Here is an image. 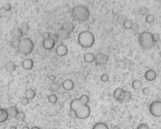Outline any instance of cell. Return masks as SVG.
<instances>
[{
  "label": "cell",
  "mask_w": 161,
  "mask_h": 129,
  "mask_svg": "<svg viewBox=\"0 0 161 129\" xmlns=\"http://www.w3.org/2000/svg\"><path fill=\"white\" fill-rule=\"evenodd\" d=\"M151 92V89L150 87H145V88H143V93H144V95H149Z\"/></svg>",
  "instance_id": "29"
},
{
  "label": "cell",
  "mask_w": 161,
  "mask_h": 129,
  "mask_svg": "<svg viewBox=\"0 0 161 129\" xmlns=\"http://www.w3.org/2000/svg\"><path fill=\"white\" fill-rule=\"evenodd\" d=\"M18 51L22 55H29L34 50V43L29 38H23L19 41L17 45Z\"/></svg>",
  "instance_id": "2"
},
{
  "label": "cell",
  "mask_w": 161,
  "mask_h": 129,
  "mask_svg": "<svg viewBox=\"0 0 161 129\" xmlns=\"http://www.w3.org/2000/svg\"><path fill=\"white\" fill-rule=\"evenodd\" d=\"M94 59H95V55L93 53H90V52L86 53L84 56V59L87 63H91L94 61Z\"/></svg>",
  "instance_id": "18"
},
{
  "label": "cell",
  "mask_w": 161,
  "mask_h": 129,
  "mask_svg": "<svg viewBox=\"0 0 161 129\" xmlns=\"http://www.w3.org/2000/svg\"><path fill=\"white\" fill-rule=\"evenodd\" d=\"M82 105H83V104L80 102L79 98H75V99H73L71 101V105H70V108H71V111H73L74 112H75Z\"/></svg>",
  "instance_id": "14"
},
{
  "label": "cell",
  "mask_w": 161,
  "mask_h": 129,
  "mask_svg": "<svg viewBox=\"0 0 161 129\" xmlns=\"http://www.w3.org/2000/svg\"><path fill=\"white\" fill-rule=\"evenodd\" d=\"M154 34V33H153ZM153 34L149 32H143L139 35V42L144 49H150L156 46L158 42L154 39Z\"/></svg>",
  "instance_id": "1"
},
{
  "label": "cell",
  "mask_w": 161,
  "mask_h": 129,
  "mask_svg": "<svg viewBox=\"0 0 161 129\" xmlns=\"http://www.w3.org/2000/svg\"><path fill=\"white\" fill-rule=\"evenodd\" d=\"M157 77H158L157 72L152 68H150L147 71H146V72L144 73V78L148 82H154L156 80Z\"/></svg>",
  "instance_id": "8"
},
{
  "label": "cell",
  "mask_w": 161,
  "mask_h": 129,
  "mask_svg": "<svg viewBox=\"0 0 161 129\" xmlns=\"http://www.w3.org/2000/svg\"><path fill=\"white\" fill-rule=\"evenodd\" d=\"M74 28H75L74 24L72 22H65V23L62 25V26H61V29H62L65 30V31H67L69 33H71V32L73 31Z\"/></svg>",
  "instance_id": "16"
},
{
  "label": "cell",
  "mask_w": 161,
  "mask_h": 129,
  "mask_svg": "<svg viewBox=\"0 0 161 129\" xmlns=\"http://www.w3.org/2000/svg\"><path fill=\"white\" fill-rule=\"evenodd\" d=\"M61 88V85L59 83L56 82H52V83H51V85H49V90L53 92H58Z\"/></svg>",
  "instance_id": "19"
},
{
  "label": "cell",
  "mask_w": 161,
  "mask_h": 129,
  "mask_svg": "<svg viewBox=\"0 0 161 129\" xmlns=\"http://www.w3.org/2000/svg\"><path fill=\"white\" fill-rule=\"evenodd\" d=\"M94 36L89 31L80 32L78 37V41L80 46L83 48H90L94 43Z\"/></svg>",
  "instance_id": "4"
},
{
  "label": "cell",
  "mask_w": 161,
  "mask_h": 129,
  "mask_svg": "<svg viewBox=\"0 0 161 129\" xmlns=\"http://www.w3.org/2000/svg\"><path fill=\"white\" fill-rule=\"evenodd\" d=\"M124 27L125 29H131L132 26H133V23H132V21L129 19H127L124 22Z\"/></svg>",
  "instance_id": "26"
},
{
  "label": "cell",
  "mask_w": 161,
  "mask_h": 129,
  "mask_svg": "<svg viewBox=\"0 0 161 129\" xmlns=\"http://www.w3.org/2000/svg\"><path fill=\"white\" fill-rule=\"evenodd\" d=\"M94 61L96 66H104L108 62V56L104 53H98L95 55Z\"/></svg>",
  "instance_id": "7"
},
{
  "label": "cell",
  "mask_w": 161,
  "mask_h": 129,
  "mask_svg": "<svg viewBox=\"0 0 161 129\" xmlns=\"http://www.w3.org/2000/svg\"><path fill=\"white\" fill-rule=\"evenodd\" d=\"M92 129H109V128L104 122H98L93 126Z\"/></svg>",
  "instance_id": "22"
},
{
  "label": "cell",
  "mask_w": 161,
  "mask_h": 129,
  "mask_svg": "<svg viewBox=\"0 0 161 129\" xmlns=\"http://www.w3.org/2000/svg\"><path fill=\"white\" fill-rule=\"evenodd\" d=\"M22 66L25 70H31L34 66V62L31 59H25L22 61Z\"/></svg>",
  "instance_id": "12"
},
{
  "label": "cell",
  "mask_w": 161,
  "mask_h": 129,
  "mask_svg": "<svg viewBox=\"0 0 161 129\" xmlns=\"http://www.w3.org/2000/svg\"><path fill=\"white\" fill-rule=\"evenodd\" d=\"M42 37H43V39H49L50 38V33L49 32H45L42 34Z\"/></svg>",
  "instance_id": "33"
},
{
  "label": "cell",
  "mask_w": 161,
  "mask_h": 129,
  "mask_svg": "<svg viewBox=\"0 0 161 129\" xmlns=\"http://www.w3.org/2000/svg\"><path fill=\"white\" fill-rule=\"evenodd\" d=\"M88 75H89V72H88V71L87 70H84L83 72V76L84 77H88Z\"/></svg>",
  "instance_id": "35"
},
{
  "label": "cell",
  "mask_w": 161,
  "mask_h": 129,
  "mask_svg": "<svg viewBox=\"0 0 161 129\" xmlns=\"http://www.w3.org/2000/svg\"><path fill=\"white\" fill-rule=\"evenodd\" d=\"M71 15L74 19L79 22H85L88 19L90 12L88 8L84 5H77L74 7L71 11Z\"/></svg>",
  "instance_id": "3"
},
{
  "label": "cell",
  "mask_w": 161,
  "mask_h": 129,
  "mask_svg": "<svg viewBox=\"0 0 161 129\" xmlns=\"http://www.w3.org/2000/svg\"><path fill=\"white\" fill-rule=\"evenodd\" d=\"M29 100L27 98L23 97L22 99H21V104H22V105H23V106H26V105H29Z\"/></svg>",
  "instance_id": "28"
},
{
  "label": "cell",
  "mask_w": 161,
  "mask_h": 129,
  "mask_svg": "<svg viewBox=\"0 0 161 129\" xmlns=\"http://www.w3.org/2000/svg\"><path fill=\"white\" fill-rule=\"evenodd\" d=\"M149 112L154 118H161V101H154L150 105Z\"/></svg>",
  "instance_id": "5"
},
{
  "label": "cell",
  "mask_w": 161,
  "mask_h": 129,
  "mask_svg": "<svg viewBox=\"0 0 161 129\" xmlns=\"http://www.w3.org/2000/svg\"><path fill=\"white\" fill-rule=\"evenodd\" d=\"M131 98V93L128 92V91H125V98L124 100L125 102H129L130 99Z\"/></svg>",
  "instance_id": "27"
},
{
  "label": "cell",
  "mask_w": 161,
  "mask_h": 129,
  "mask_svg": "<svg viewBox=\"0 0 161 129\" xmlns=\"http://www.w3.org/2000/svg\"><path fill=\"white\" fill-rule=\"evenodd\" d=\"M62 87L65 90L71 91L75 87V84H74L73 81L71 80V79H65L62 83Z\"/></svg>",
  "instance_id": "15"
},
{
  "label": "cell",
  "mask_w": 161,
  "mask_h": 129,
  "mask_svg": "<svg viewBox=\"0 0 161 129\" xmlns=\"http://www.w3.org/2000/svg\"><path fill=\"white\" fill-rule=\"evenodd\" d=\"M79 100L83 105H88V103L89 102V97L87 95H83L79 98Z\"/></svg>",
  "instance_id": "24"
},
{
  "label": "cell",
  "mask_w": 161,
  "mask_h": 129,
  "mask_svg": "<svg viewBox=\"0 0 161 129\" xmlns=\"http://www.w3.org/2000/svg\"><path fill=\"white\" fill-rule=\"evenodd\" d=\"M55 45V39H52V38H49V39H44L43 40V42H42V45L44 47L45 49L46 50H51L54 48Z\"/></svg>",
  "instance_id": "10"
},
{
  "label": "cell",
  "mask_w": 161,
  "mask_h": 129,
  "mask_svg": "<svg viewBox=\"0 0 161 129\" xmlns=\"http://www.w3.org/2000/svg\"><path fill=\"white\" fill-rule=\"evenodd\" d=\"M36 95V92L34 89L32 88H29V89H26L25 92V96L24 97L27 98L29 100L33 99Z\"/></svg>",
  "instance_id": "17"
},
{
  "label": "cell",
  "mask_w": 161,
  "mask_h": 129,
  "mask_svg": "<svg viewBox=\"0 0 161 129\" xmlns=\"http://www.w3.org/2000/svg\"><path fill=\"white\" fill-rule=\"evenodd\" d=\"M108 79H109V76L107 74H103L101 77H100V80L102 81L103 82H106L108 81Z\"/></svg>",
  "instance_id": "31"
},
{
  "label": "cell",
  "mask_w": 161,
  "mask_h": 129,
  "mask_svg": "<svg viewBox=\"0 0 161 129\" xmlns=\"http://www.w3.org/2000/svg\"><path fill=\"white\" fill-rule=\"evenodd\" d=\"M4 68H5V72L7 73L12 74L16 69V66H15V64L13 61H8L7 63L5 65V66H4Z\"/></svg>",
  "instance_id": "13"
},
{
  "label": "cell",
  "mask_w": 161,
  "mask_h": 129,
  "mask_svg": "<svg viewBox=\"0 0 161 129\" xmlns=\"http://www.w3.org/2000/svg\"><path fill=\"white\" fill-rule=\"evenodd\" d=\"M55 52H56L57 55L59 56V57H63L68 54V48L65 45L60 44L56 48Z\"/></svg>",
  "instance_id": "11"
},
{
  "label": "cell",
  "mask_w": 161,
  "mask_h": 129,
  "mask_svg": "<svg viewBox=\"0 0 161 129\" xmlns=\"http://www.w3.org/2000/svg\"><path fill=\"white\" fill-rule=\"evenodd\" d=\"M69 35H70V33H69L67 31L61 29L59 30V33H58V36L61 39H66L69 38Z\"/></svg>",
  "instance_id": "21"
},
{
  "label": "cell",
  "mask_w": 161,
  "mask_h": 129,
  "mask_svg": "<svg viewBox=\"0 0 161 129\" xmlns=\"http://www.w3.org/2000/svg\"><path fill=\"white\" fill-rule=\"evenodd\" d=\"M137 129H150V126L146 123H143L137 127Z\"/></svg>",
  "instance_id": "30"
},
{
  "label": "cell",
  "mask_w": 161,
  "mask_h": 129,
  "mask_svg": "<svg viewBox=\"0 0 161 129\" xmlns=\"http://www.w3.org/2000/svg\"><path fill=\"white\" fill-rule=\"evenodd\" d=\"M11 36L14 40H19L22 39L23 36V32H22V29L20 28H14L11 31Z\"/></svg>",
  "instance_id": "9"
},
{
  "label": "cell",
  "mask_w": 161,
  "mask_h": 129,
  "mask_svg": "<svg viewBox=\"0 0 161 129\" xmlns=\"http://www.w3.org/2000/svg\"><path fill=\"white\" fill-rule=\"evenodd\" d=\"M3 8L5 11H9V10L12 9V5H10L9 3H5V5H3Z\"/></svg>",
  "instance_id": "32"
},
{
  "label": "cell",
  "mask_w": 161,
  "mask_h": 129,
  "mask_svg": "<svg viewBox=\"0 0 161 129\" xmlns=\"http://www.w3.org/2000/svg\"><path fill=\"white\" fill-rule=\"evenodd\" d=\"M49 79L51 81V82H55V79H56V77L55 76H49Z\"/></svg>",
  "instance_id": "34"
},
{
  "label": "cell",
  "mask_w": 161,
  "mask_h": 129,
  "mask_svg": "<svg viewBox=\"0 0 161 129\" xmlns=\"http://www.w3.org/2000/svg\"><path fill=\"white\" fill-rule=\"evenodd\" d=\"M142 86H143V83L141 82V81L138 79H135L132 82V88H134V90H139L142 88Z\"/></svg>",
  "instance_id": "20"
},
{
  "label": "cell",
  "mask_w": 161,
  "mask_h": 129,
  "mask_svg": "<svg viewBox=\"0 0 161 129\" xmlns=\"http://www.w3.org/2000/svg\"><path fill=\"white\" fill-rule=\"evenodd\" d=\"M124 91L125 90H124V89L121 88H116L114 91V98H116L117 100H118V98L120 97V95H122L123 92H124Z\"/></svg>",
  "instance_id": "23"
},
{
  "label": "cell",
  "mask_w": 161,
  "mask_h": 129,
  "mask_svg": "<svg viewBox=\"0 0 161 129\" xmlns=\"http://www.w3.org/2000/svg\"><path fill=\"white\" fill-rule=\"evenodd\" d=\"M30 129H41V128L38 126H34V127H32V128H30Z\"/></svg>",
  "instance_id": "36"
},
{
  "label": "cell",
  "mask_w": 161,
  "mask_h": 129,
  "mask_svg": "<svg viewBox=\"0 0 161 129\" xmlns=\"http://www.w3.org/2000/svg\"><path fill=\"white\" fill-rule=\"evenodd\" d=\"M90 114V108L88 105H82L78 108L75 112V114L78 118V119H86L89 117Z\"/></svg>",
  "instance_id": "6"
},
{
  "label": "cell",
  "mask_w": 161,
  "mask_h": 129,
  "mask_svg": "<svg viewBox=\"0 0 161 129\" xmlns=\"http://www.w3.org/2000/svg\"><path fill=\"white\" fill-rule=\"evenodd\" d=\"M48 98H49V102L52 103V104L56 103V102L58 101V97H57V95H55V94H51V95H50Z\"/></svg>",
  "instance_id": "25"
}]
</instances>
